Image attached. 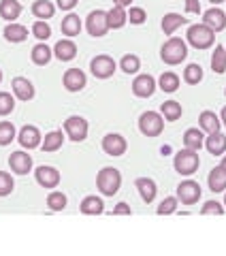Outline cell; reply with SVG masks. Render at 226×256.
<instances>
[{
  "label": "cell",
  "instance_id": "6da1fadb",
  "mask_svg": "<svg viewBox=\"0 0 226 256\" xmlns=\"http://www.w3.org/2000/svg\"><path fill=\"white\" fill-rule=\"evenodd\" d=\"M96 186H98V190L104 196L118 194L120 186H122V173H120L116 166H104V169L98 171V175H96Z\"/></svg>",
  "mask_w": 226,
  "mask_h": 256
},
{
  "label": "cell",
  "instance_id": "7a4b0ae2",
  "mask_svg": "<svg viewBox=\"0 0 226 256\" xmlns=\"http://www.w3.org/2000/svg\"><path fill=\"white\" fill-rule=\"evenodd\" d=\"M186 56H188L186 41H182V38H177V36H171L162 45V50H160V58H162V62L171 64V66H175V64H182L186 60Z\"/></svg>",
  "mask_w": 226,
  "mask_h": 256
},
{
  "label": "cell",
  "instance_id": "3957f363",
  "mask_svg": "<svg viewBox=\"0 0 226 256\" xmlns=\"http://www.w3.org/2000/svg\"><path fill=\"white\" fill-rule=\"evenodd\" d=\"M216 41V32L205 24H192L188 28V43L196 50H209Z\"/></svg>",
  "mask_w": 226,
  "mask_h": 256
},
{
  "label": "cell",
  "instance_id": "277c9868",
  "mask_svg": "<svg viewBox=\"0 0 226 256\" xmlns=\"http://www.w3.org/2000/svg\"><path fill=\"white\" fill-rule=\"evenodd\" d=\"M198 164H200V158L196 154V150H188V148H184V150L177 152L175 160H173V166H175V171L180 173V175H192V173H196Z\"/></svg>",
  "mask_w": 226,
  "mask_h": 256
},
{
  "label": "cell",
  "instance_id": "5b68a950",
  "mask_svg": "<svg viewBox=\"0 0 226 256\" xmlns=\"http://www.w3.org/2000/svg\"><path fill=\"white\" fill-rule=\"evenodd\" d=\"M162 128H164V120L160 114H156V111H145V114H141L139 130L145 137H158V134L162 132Z\"/></svg>",
  "mask_w": 226,
  "mask_h": 256
},
{
  "label": "cell",
  "instance_id": "8992f818",
  "mask_svg": "<svg viewBox=\"0 0 226 256\" xmlns=\"http://www.w3.org/2000/svg\"><path fill=\"white\" fill-rule=\"evenodd\" d=\"M116 68H118L116 60L107 54L96 56V58H92V62H90V70L96 79H109L113 73H116Z\"/></svg>",
  "mask_w": 226,
  "mask_h": 256
},
{
  "label": "cell",
  "instance_id": "52a82bcc",
  "mask_svg": "<svg viewBox=\"0 0 226 256\" xmlns=\"http://www.w3.org/2000/svg\"><path fill=\"white\" fill-rule=\"evenodd\" d=\"M64 132H66V137L70 141H84L88 137V122L82 118V116H70L64 120Z\"/></svg>",
  "mask_w": 226,
  "mask_h": 256
},
{
  "label": "cell",
  "instance_id": "ba28073f",
  "mask_svg": "<svg viewBox=\"0 0 226 256\" xmlns=\"http://www.w3.org/2000/svg\"><path fill=\"white\" fill-rule=\"evenodd\" d=\"M86 28L88 32H90L92 36H104L109 30V24H107V11H90V15H88L86 20Z\"/></svg>",
  "mask_w": 226,
  "mask_h": 256
},
{
  "label": "cell",
  "instance_id": "9c48e42d",
  "mask_svg": "<svg viewBox=\"0 0 226 256\" xmlns=\"http://www.w3.org/2000/svg\"><path fill=\"white\" fill-rule=\"evenodd\" d=\"M200 198V186L192 180H186L177 186V201H182L184 205H194Z\"/></svg>",
  "mask_w": 226,
  "mask_h": 256
},
{
  "label": "cell",
  "instance_id": "30bf717a",
  "mask_svg": "<svg viewBox=\"0 0 226 256\" xmlns=\"http://www.w3.org/2000/svg\"><path fill=\"white\" fill-rule=\"evenodd\" d=\"M126 148H128V143H126V139L122 137V134L109 132V134H104V137H102V150H104V154H109V156H122V154H126Z\"/></svg>",
  "mask_w": 226,
  "mask_h": 256
},
{
  "label": "cell",
  "instance_id": "8fae6325",
  "mask_svg": "<svg viewBox=\"0 0 226 256\" xmlns=\"http://www.w3.org/2000/svg\"><path fill=\"white\" fill-rule=\"evenodd\" d=\"M132 92H134V96H139V98H150V96L156 92V79L152 77V75H139V77H134Z\"/></svg>",
  "mask_w": 226,
  "mask_h": 256
},
{
  "label": "cell",
  "instance_id": "7c38bea8",
  "mask_svg": "<svg viewBox=\"0 0 226 256\" xmlns=\"http://www.w3.org/2000/svg\"><path fill=\"white\" fill-rule=\"evenodd\" d=\"M86 84H88V77L82 68H68L66 73H64V88H66L68 92L84 90Z\"/></svg>",
  "mask_w": 226,
  "mask_h": 256
},
{
  "label": "cell",
  "instance_id": "4fadbf2b",
  "mask_svg": "<svg viewBox=\"0 0 226 256\" xmlns=\"http://www.w3.org/2000/svg\"><path fill=\"white\" fill-rule=\"evenodd\" d=\"M34 175H36V182L41 184L43 188H56L60 184V173L50 164L38 166V169L34 171Z\"/></svg>",
  "mask_w": 226,
  "mask_h": 256
},
{
  "label": "cell",
  "instance_id": "5bb4252c",
  "mask_svg": "<svg viewBox=\"0 0 226 256\" xmlns=\"http://www.w3.org/2000/svg\"><path fill=\"white\" fill-rule=\"evenodd\" d=\"M9 166L13 173L18 175H26L32 169V156L26 154V152H13L9 156Z\"/></svg>",
  "mask_w": 226,
  "mask_h": 256
},
{
  "label": "cell",
  "instance_id": "9a60e30c",
  "mask_svg": "<svg viewBox=\"0 0 226 256\" xmlns=\"http://www.w3.org/2000/svg\"><path fill=\"white\" fill-rule=\"evenodd\" d=\"M18 139L22 143V148H28V150H34V148L41 146V132H38L36 126H30V124L22 128Z\"/></svg>",
  "mask_w": 226,
  "mask_h": 256
},
{
  "label": "cell",
  "instance_id": "2e32d148",
  "mask_svg": "<svg viewBox=\"0 0 226 256\" xmlns=\"http://www.w3.org/2000/svg\"><path fill=\"white\" fill-rule=\"evenodd\" d=\"M203 24L207 28H212L214 32H220V30H224L226 28V13L222 11V9H209V11H205V15H203Z\"/></svg>",
  "mask_w": 226,
  "mask_h": 256
},
{
  "label": "cell",
  "instance_id": "e0dca14e",
  "mask_svg": "<svg viewBox=\"0 0 226 256\" xmlns=\"http://www.w3.org/2000/svg\"><path fill=\"white\" fill-rule=\"evenodd\" d=\"M11 86H13V92H15V96H18L20 100H32L34 98V86H32L30 79L15 77L11 82Z\"/></svg>",
  "mask_w": 226,
  "mask_h": 256
},
{
  "label": "cell",
  "instance_id": "ac0fdd59",
  "mask_svg": "<svg viewBox=\"0 0 226 256\" xmlns=\"http://www.w3.org/2000/svg\"><path fill=\"white\" fill-rule=\"evenodd\" d=\"M54 54H56V58H58L60 62H68V60H72L77 56V45L72 43L70 38H62V41L56 43Z\"/></svg>",
  "mask_w": 226,
  "mask_h": 256
},
{
  "label": "cell",
  "instance_id": "d6986e66",
  "mask_svg": "<svg viewBox=\"0 0 226 256\" xmlns=\"http://www.w3.org/2000/svg\"><path fill=\"white\" fill-rule=\"evenodd\" d=\"M134 186H136V190H139V194H141V198L145 203H152L156 198V192H158V188H156V182L154 180H150V178H139L134 182Z\"/></svg>",
  "mask_w": 226,
  "mask_h": 256
},
{
  "label": "cell",
  "instance_id": "ffe728a7",
  "mask_svg": "<svg viewBox=\"0 0 226 256\" xmlns=\"http://www.w3.org/2000/svg\"><path fill=\"white\" fill-rule=\"evenodd\" d=\"M207 184H209V190H212V192H224L226 190V169L222 164L209 171Z\"/></svg>",
  "mask_w": 226,
  "mask_h": 256
},
{
  "label": "cell",
  "instance_id": "44dd1931",
  "mask_svg": "<svg viewBox=\"0 0 226 256\" xmlns=\"http://www.w3.org/2000/svg\"><path fill=\"white\" fill-rule=\"evenodd\" d=\"M198 124H200V130H205L207 134H214V132H220V118H218L214 111H203L198 116Z\"/></svg>",
  "mask_w": 226,
  "mask_h": 256
},
{
  "label": "cell",
  "instance_id": "7402d4cb",
  "mask_svg": "<svg viewBox=\"0 0 226 256\" xmlns=\"http://www.w3.org/2000/svg\"><path fill=\"white\" fill-rule=\"evenodd\" d=\"M205 148L209 154H214V156H222L224 152H226V134L222 132H214V134H209V137L205 139Z\"/></svg>",
  "mask_w": 226,
  "mask_h": 256
},
{
  "label": "cell",
  "instance_id": "603a6c76",
  "mask_svg": "<svg viewBox=\"0 0 226 256\" xmlns=\"http://www.w3.org/2000/svg\"><path fill=\"white\" fill-rule=\"evenodd\" d=\"M79 210H82V214H86V216H100L104 212V203H102V198L90 194L82 201Z\"/></svg>",
  "mask_w": 226,
  "mask_h": 256
},
{
  "label": "cell",
  "instance_id": "cb8c5ba5",
  "mask_svg": "<svg viewBox=\"0 0 226 256\" xmlns=\"http://www.w3.org/2000/svg\"><path fill=\"white\" fill-rule=\"evenodd\" d=\"M22 13V4L18 0H0V18L6 22H15Z\"/></svg>",
  "mask_w": 226,
  "mask_h": 256
},
{
  "label": "cell",
  "instance_id": "d4e9b609",
  "mask_svg": "<svg viewBox=\"0 0 226 256\" xmlns=\"http://www.w3.org/2000/svg\"><path fill=\"white\" fill-rule=\"evenodd\" d=\"M126 22H128V15H126V6L113 4V9H111V11H107V24H109V28L118 30V28H122Z\"/></svg>",
  "mask_w": 226,
  "mask_h": 256
},
{
  "label": "cell",
  "instance_id": "484cf974",
  "mask_svg": "<svg viewBox=\"0 0 226 256\" xmlns=\"http://www.w3.org/2000/svg\"><path fill=\"white\" fill-rule=\"evenodd\" d=\"M4 38L6 41H11V43H22V41H26L28 38V28L26 26H22V24H9V26L4 28Z\"/></svg>",
  "mask_w": 226,
  "mask_h": 256
},
{
  "label": "cell",
  "instance_id": "4316f807",
  "mask_svg": "<svg viewBox=\"0 0 226 256\" xmlns=\"http://www.w3.org/2000/svg\"><path fill=\"white\" fill-rule=\"evenodd\" d=\"M62 34H66V36H77L79 32H82V20H79V15L75 13H68L66 18L62 20Z\"/></svg>",
  "mask_w": 226,
  "mask_h": 256
},
{
  "label": "cell",
  "instance_id": "83f0119b",
  "mask_svg": "<svg viewBox=\"0 0 226 256\" xmlns=\"http://www.w3.org/2000/svg\"><path fill=\"white\" fill-rule=\"evenodd\" d=\"M30 56H32V62H34L36 66H45V64L52 60L54 50H50L45 43H38V45L32 47V54Z\"/></svg>",
  "mask_w": 226,
  "mask_h": 256
},
{
  "label": "cell",
  "instance_id": "f1b7e54d",
  "mask_svg": "<svg viewBox=\"0 0 226 256\" xmlns=\"http://www.w3.org/2000/svg\"><path fill=\"white\" fill-rule=\"evenodd\" d=\"M54 13H56V6L50 0H34V4H32V15L38 20H50L54 18Z\"/></svg>",
  "mask_w": 226,
  "mask_h": 256
},
{
  "label": "cell",
  "instance_id": "f546056e",
  "mask_svg": "<svg viewBox=\"0 0 226 256\" xmlns=\"http://www.w3.org/2000/svg\"><path fill=\"white\" fill-rule=\"evenodd\" d=\"M184 146L188 150H200L203 148V130H198V128H188V130L184 132Z\"/></svg>",
  "mask_w": 226,
  "mask_h": 256
},
{
  "label": "cell",
  "instance_id": "4dcf8cb0",
  "mask_svg": "<svg viewBox=\"0 0 226 256\" xmlns=\"http://www.w3.org/2000/svg\"><path fill=\"white\" fill-rule=\"evenodd\" d=\"M182 24H188V18H182L180 13H166L162 18V30L164 34H173V32L182 26Z\"/></svg>",
  "mask_w": 226,
  "mask_h": 256
},
{
  "label": "cell",
  "instance_id": "1f68e13d",
  "mask_svg": "<svg viewBox=\"0 0 226 256\" xmlns=\"http://www.w3.org/2000/svg\"><path fill=\"white\" fill-rule=\"evenodd\" d=\"M62 143H64L62 130H52L45 134V141L41 143V148H43V152H56L62 148Z\"/></svg>",
  "mask_w": 226,
  "mask_h": 256
},
{
  "label": "cell",
  "instance_id": "d6a6232c",
  "mask_svg": "<svg viewBox=\"0 0 226 256\" xmlns=\"http://www.w3.org/2000/svg\"><path fill=\"white\" fill-rule=\"evenodd\" d=\"M160 111H162V118L166 122H175V120L182 118V105L177 100H164Z\"/></svg>",
  "mask_w": 226,
  "mask_h": 256
},
{
  "label": "cell",
  "instance_id": "836d02e7",
  "mask_svg": "<svg viewBox=\"0 0 226 256\" xmlns=\"http://www.w3.org/2000/svg\"><path fill=\"white\" fill-rule=\"evenodd\" d=\"M212 68L218 75H222L226 70V47L216 45V52L212 54Z\"/></svg>",
  "mask_w": 226,
  "mask_h": 256
},
{
  "label": "cell",
  "instance_id": "e575fe53",
  "mask_svg": "<svg viewBox=\"0 0 226 256\" xmlns=\"http://www.w3.org/2000/svg\"><path fill=\"white\" fill-rule=\"evenodd\" d=\"M200 79H203V68H200V64L192 62V64H188V66L184 68V82L186 84L194 86V84L200 82Z\"/></svg>",
  "mask_w": 226,
  "mask_h": 256
},
{
  "label": "cell",
  "instance_id": "d590c367",
  "mask_svg": "<svg viewBox=\"0 0 226 256\" xmlns=\"http://www.w3.org/2000/svg\"><path fill=\"white\" fill-rule=\"evenodd\" d=\"M158 84H160L158 88L162 92H175L177 88H180V77H177L175 73H171V70H166V73L160 75V82Z\"/></svg>",
  "mask_w": 226,
  "mask_h": 256
},
{
  "label": "cell",
  "instance_id": "8d00e7d4",
  "mask_svg": "<svg viewBox=\"0 0 226 256\" xmlns=\"http://www.w3.org/2000/svg\"><path fill=\"white\" fill-rule=\"evenodd\" d=\"M120 68H122L126 75H132V73H136V70L141 68V60L136 58L134 54H126L124 58L120 60Z\"/></svg>",
  "mask_w": 226,
  "mask_h": 256
},
{
  "label": "cell",
  "instance_id": "74e56055",
  "mask_svg": "<svg viewBox=\"0 0 226 256\" xmlns=\"http://www.w3.org/2000/svg\"><path fill=\"white\" fill-rule=\"evenodd\" d=\"M47 207H50L52 212H62L64 207H66V194H64V192H58V190L50 192V196H47Z\"/></svg>",
  "mask_w": 226,
  "mask_h": 256
},
{
  "label": "cell",
  "instance_id": "f35d334b",
  "mask_svg": "<svg viewBox=\"0 0 226 256\" xmlns=\"http://www.w3.org/2000/svg\"><path fill=\"white\" fill-rule=\"evenodd\" d=\"M32 34H34L38 41H47V38L52 36V28L50 24H47L45 20H36L34 24H32Z\"/></svg>",
  "mask_w": 226,
  "mask_h": 256
},
{
  "label": "cell",
  "instance_id": "ab89813d",
  "mask_svg": "<svg viewBox=\"0 0 226 256\" xmlns=\"http://www.w3.org/2000/svg\"><path fill=\"white\" fill-rule=\"evenodd\" d=\"M15 137H18L15 134V126L11 122H0V146H9Z\"/></svg>",
  "mask_w": 226,
  "mask_h": 256
},
{
  "label": "cell",
  "instance_id": "60d3db41",
  "mask_svg": "<svg viewBox=\"0 0 226 256\" xmlns=\"http://www.w3.org/2000/svg\"><path fill=\"white\" fill-rule=\"evenodd\" d=\"M15 109V98L9 92H0V116H9L11 111Z\"/></svg>",
  "mask_w": 226,
  "mask_h": 256
},
{
  "label": "cell",
  "instance_id": "b9f144b4",
  "mask_svg": "<svg viewBox=\"0 0 226 256\" xmlns=\"http://www.w3.org/2000/svg\"><path fill=\"white\" fill-rule=\"evenodd\" d=\"M15 188V184H13V178L6 171H0V196H6V194H11Z\"/></svg>",
  "mask_w": 226,
  "mask_h": 256
},
{
  "label": "cell",
  "instance_id": "7bdbcfd3",
  "mask_svg": "<svg viewBox=\"0 0 226 256\" xmlns=\"http://www.w3.org/2000/svg\"><path fill=\"white\" fill-rule=\"evenodd\" d=\"M177 212V196H166L162 203L158 205V214L160 216H168Z\"/></svg>",
  "mask_w": 226,
  "mask_h": 256
},
{
  "label": "cell",
  "instance_id": "ee69618b",
  "mask_svg": "<svg viewBox=\"0 0 226 256\" xmlns=\"http://www.w3.org/2000/svg\"><path fill=\"white\" fill-rule=\"evenodd\" d=\"M126 15H128V22H130V24H136V26L148 20V15H145V11L141 9V6H130V11H128Z\"/></svg>",
  "mask_w": 226,
  "mask_h": 256
},
{
  "label": "cell",
  "instance_id": "f6af8a7d",
  "mask_svg": "<svg viewBox=\"0 0 226 256\" xmlns=\"http://www.w3.org/2000/svg\"><path fill=\"white\" fill-rule=\"evenodd\" d=\"M200 214H203V216H222L224 214V207L218 203V201H207L203 205V210H200Z\"/></svg>",
  "mask_w": 226,
  "mask_h": 256
},
{
  "label": "cell",
  "instance_id": "bcb514c9",
  "mask_svg": "<svg viewBox=\"0 0 226 256\" xmlns=\"http://www.w3.org/2000/svg\"><path fill=\"white\" fill-rule=\"evenodd\" d=\"M130 214H132V210L128 203H118L113 207V216H130Z\"/></svg>",
  "mask_w": 226,
  "mask_h": 256
},
{
  "label": "cell",
  "instance_id": "7dc6e473",
  "mask_svg": "<svg viewBox=\"0 0 226 256\" xmlns=\"http://www.w3.org/2000/svg\"><path fill=\"white\" fill-rule=\"evenodd\" d=\"M186 13H200V4L198 0H186Z\"/></svg>",
  "mask_w": 226,
  "mask_h": 256
},
{
  "label": "cell",
  "instance_id": "c3c4849f",
  "mask_svg": "<svg viewBox=\"0 0 226 256\" xmlns=\"http://www.w3.org/2000/svg\"><path fill=\"white\" fill-rule=\"evenodd\" d=\"M79 0H58V6L62 11H70V9H75Z\"/></svg>",
  "mask_w": 226,
  "mask_h": 256
},
{
  "label": "cell",
  "instance_id": "681fc988",
  "mask_svg": "<svg viewBox=\"0 0 226 256\" xmlns=\"http://www.w3.org/2000/svg\"><path fill=\"white\" fill-rule=\"evenodd\" d=\"M113 2H116V4H120V6H128V4L132 2V0H113Z\"/></svg>",
  "mask_w": 226,
  "mask_h": 256
},
{
  "label": "cell",
  "instance_id": "f907efd6",
  "mask_svg": "<svg viewBox=\"0 0 226 256\" xmlns=\"http://www.w3.org/2000/svg\"><path fill=\"white\" fill-rule=\"evenodd\" d=\"M220 122H222V124L226 126V107L222 109V114H220Z\"/></svg>",
  "mask_w": 226,
  "mask_h": 256
},
{
  "label": "cell",
  "instance_id": "816d5d0a",
  "mask_svg": "<svg viewBox=\"0 0 226 256\" xmlns=\"http://www.w3.org/2000/svg\"><path fill=\"white\" fill-rule=\"evenodd\" d=\"M209 2H214V4H220V2H224V0H209Z\"/></svg>",
  "mask_w": 226,
  "mask_h": 256
},
{
  "label": "cell",
  "instance_id": "f5cc1de1",
  "mask_svg": "<svg viewBox=\"0 0 226 256\" xmlns=\"http://www.w3.org/2000/svg\"><path fill=\"white\" fill-rule=\"evenodd\" d=\"M222 166H224V169H226V156L222 158Z\"/></svg>",
  "mask_w": 226,
  "mask_h": 256
},
{
  "label": "cell",
  "instance_id": "db71d44e",
  "mask_svg": "<svg viewBox=\"0 0 226 256\" xmlns=\"http://www.w3.org/2000/svg\"><path fill=\"white\" fill-rule=\"evenodd\" d=\"M0 82H2V70H0Z\"/></svg>",
  "mask_w": 226,
  "mask_h": 256
},
{
  "label": "cell",
  "instance_id": "11a10c76",
  "mask_svg": "<svg viewBox=\"0 0 226 256\" xmlns=\"http://www.w3.org/2000/svg\"><path fill=\"white\" fill-rule=\"evenodd\" d=\"M224 205H226V196H224Z\"/></svg>",
  "mask_w": 226,
  "mask_h": 256
},
{
  "label": "cell",
  "instance_id": "9f6ffc18",
  "mask_svg": "<svg viewBox=\"0 0 226 256\" xmlns=\"http://www.w3.org/2000/svg\"><path fill=\"white\" fill-rule=\"evenodd\" d=\"M224 94H226V90H224Z\"/></svg>",
  "mask_w": 226,
  "mask_h": 256
}]
</instances>
